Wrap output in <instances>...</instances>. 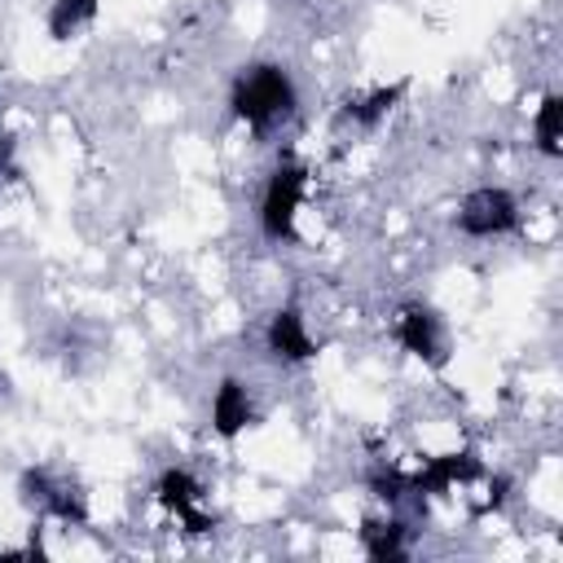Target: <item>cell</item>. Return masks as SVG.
Returning <instances> with one entry per match:
<instances>
[{
    "label": "cell",
    "instance_id": "cell-1",
    "mask_svg": "<svg viewBox=\"0 0 563 563\" xmlns=\"http://www.w3.org/2000/svg\"><path fill=\"white\" fill-rule=\"evenodd\" d=\"M229 106L233 114L255 128V132H277L295 119V106H299V92H295V79L286 66L277 62H260V66H246L238 79H233V92H229Z\"/></svg>",
    "mask_w": 563,
    "mask_h": 563
},
{
    "label": "cell",
    "instance_id": "cell-2",
    "mask_svg": "<svg viewBox=\"0 0 563 563\" xmlns=\"http://www.w3.org/2000/svg\"><path fill=\"white\" fill-rule=\"evenodd\" d=\"M303 189H308V172L299 163H277L264 180V194H260V229L264 238L282 242L295 233V216L303 207Z\"/></svg>",
    "mask_w": 563,
    "mask_h": 563
},
{
    "label": "cell",
    "instance_id": "cell-3",
    "mask_svg": "<svg viewBox=\"0 0 563 563\" xmlns=\"http://www.w3.org/2000/svg\"><path fill=\"white\" fill-rule=\"evenodd\" d=\"M519 224V202L501 185H479L457 207V229L466 238H506Z\"/></svg>",
    "mask_w": 563,
    "mask_h": 563
},
{
    "label": "cell",
    "instance_id": "cell-4",
    "mask_svg": "<svg viewBox=\"0 0 563 563\" xmlns=\"http://www.w3.org/2000/svg\"><path fill=\"white\" fill-rule=\"evenodd\" d=\"M396 339L409 356H422L431 365H440L449 356V334H444V321L427 308V303H405L396 312Z\"/></svg>",
    "mask_w": 563,
    "mask_h": 563
},
{
    "label": "cell",
    "instance_id": "cell-5",
    "mask_svg": "<svg viewBox=\"0 0 563 563\" xmlns=\"http://www.w3.org/2000/svg\"><path fill=\"white\" fill-rule=\"evenodd\" d=\"M22 488H26V497H31V506L35 510H44V515H57L62 523H79L84 519V501H79V493L66 484V479H53L48 471H31L26 479H22Z\"/></svg>",
    "mask_w": 563,
    "mask_h": 563
},
{
    "label": "cell",
    "instance_id": "cell-6",
    "mask_svg": "<svg viewBox=\"0 0 563 563\" xmlns=\"http://www.w3.org/2000/svg\"><path fill=\"white\" fill-rule=\"evenodd\" d=\"M268 352L277 361H308L317 352V343H312V334H308V325L295 308H286L268 321Z\"/></svg>",
    "mask_w": 563,
    "mask_h": 563
},
{
    "label": "cell",
    "instance_id": "cell-7",
    "mask_svg": "<svg viewBox=\"0 0 563 563\" xmlns=\"http://www.w3.org/2000/svg\"><path fill=\"white\" fill-rule=\"evenodd\" d=\"M251 418H255V409H251L246 383L224 378V383L216 387V396H211V422H216V431H220V435H238L242 427H251Z\"/></svg>",
    "mask_w": 563,
    "mask_h": 563
},
{
    "label": "cell",
    "instance_id": "cell-8",
    "mask_svg": "<svg viewBox=\"0 0 563 563\" xmlns=\"http://www.w3.org/2000/svg\"><path fill=\"white\" fill-rule=\"evenodd\" d=\"M92 18H97V0H53V9H48V35L53 40H70Z\"/></svg>",
    "mask_w": 563,
    "mask_h": 563
},
{
    "label": "cell",
    "instance_id": "cell-9",
    "mask_svg": "<svg viewBox=\"0 0 563 563\" xmlns=\"http://www.w3.org/2000/svg\"><path fill=\"white\" fill-rule=\"evenodd\" d=\"M158 497H163L180 519L198 523V515H194V506H198V484H194L185 471H167V475L158 479Z\"/></svg>",
    "mask_w": 563,
    "mask_h": 563
},
{
    "label": "cell",
    "instance_id": "cell-10",
    "mask_svg": "<svg viewBox=\"0 0 563 563\" xmlns=\"http://www.w3.org/2000/svg\"><path fill=\"white\" fill-rule=\"evenodd\" d=\"M559 92H545V101L537 106V119H532V132H537V145H541V154H559Z\"/></svg>",
    "mask_w": 563,
    "mask_h": 563
},
{
    "label": "cell",
    "instance_id": "cell-11",
    "mask_svg": "<svg viewBox=\"0 0 563 563\" xmlns=\"http://www.w3.org/2000/svg\"><path fill=\"white\" fill-rule=\"evenodd\" d=\"M365 550H369L374 559H396V554H405V545H400V523H374V528H365Z\"/></svg>",
    "mask_w": 563,
    "mask_h": 563
}]
</instances>
